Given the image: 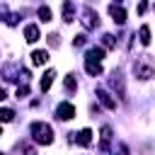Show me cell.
I'll return each mask as SVG.
<instances>
[{
    "mask_svg": "<svg viewBox=\"0 0 155 155\" xmlns=\"http://www.w3.org/2000/svg\"><path fill=\"white\" fill-rule=\"evenodd\" d=\"M133 73H136V78H140V80L155 78V63L150 61V56H138L136 63H133Z\"/></svg>",
    "mask_w": 155,
    "mask_h": 155,
    "instance_id": "6da1fadb",
    "label": "cell"
},
{
    "mask_svg": "<svg viewBox=\"0 0 155 155\" xmlns=\"http://www.w3.org/2000/svg\"><path fill=\"white\" fill-rule=\"evenodd\" d=\"M31 136H34V140L41 143V145L53 143V131H51V126L44 124V121H34V124H31Z\"/></svg>",
    "mask_w": 155,
    "mask_h": 155,
    "instance_id": "7a4b0ae2",
    "label": "cell"
},
{
    "mask_svg": "<svg viewBox=\"0 0 155 155\" xmlns=\"http://www.w3.org/2000/svg\"><path fill=\"white\" fill-rule=\"evenodd\" d=\"M58 116H61L63 121H68V119H73V116H75V107H73V104H68V102H63V104H58Z\"/></svg>",
    "mask_w": 155,
    "mask_h": 155,
    "instance_id": "3957f363",
    "label": "cell"
},
{
    "mask_svg": "<svg viewBox=\"0 0 155 155\" xmlns=\"http://www.w3.org/2000/svg\"><path fill=\"white\" fill-rule=\"evenodd\" d=\"M109 12H111L114 22H119V24L126 22V12H124V7H119V5H109Z\"/></svg>",
    "mask_w": 155,
    "mask_h": 155,
    "instance_id": "277c9868",
    "label": "cell"
},
{
    "mask_svg": "<svg viewBox=\"0 0 155 155\" xmlns=\"http://www.w3.org/2000/svg\"><path fill=\"white\" fill-rule=\"evenodd\" d=\"M39 36H41V34H39V27H36V24H29V27L24 29V39H27L29 44L39 41Z\"/></svg>",
    "mask_w": 155,
    "mask_h": 155,
    "instance_id": "5b68a950",
    "label": "cell"
},
{
    "mask_svg": "<svg viewBox=\"0 0 155 155\" xmlns=\"http://www.w3.org/2000/svg\"><path fill=\"white\" fill-rule=\"evenodd\" d=\"M97 97L102 99V104H104L107 109H116V102L109 97V92H104V90H97Z\"/></svg>",
    "mask_w": 155,
    "mask_h": 155,
    "instance_id": "8992f818",
    "label": "cell"
},
{
    "mask_svg": "<svg viewBox=\"0 0 155 155\" xmlns=\"http://www.w3.org/2000/svg\"><path fill=\"white\" fill-rule=\"evenodd\" d=\"M78 143H80V145H85V148H87V145H90V143H92V131H90V128H82V131H80V133H78Z\"/></svg>",
    "mask_w": 155,
    "mask_h": 155,
    "instance_id": "52a82bcc",
    "label": "cell"
},
{
    "mask_svg": "<svg viewBox=\"0 0 155 155\" xmlns=\"http://www.w3.org/2000/svg\"><path fill=\"white\" fill-rule=\"evenodd\" d=\"M31 61H34V65H44V63L48 61V53H46V51H34V53H31Z\"/></svg>",
    "mask_w": 155,
    "mask_h": 155,
    "instance_id": "ba28073f",
    "label": "cell"
},
{
    "mask_svg": "<svg viewBox=\"0 0 155 155\" xmlns=\"http://www.w3.org/2000/svg\"><path fill=\"white\" fill-rule=\"evenodd\" d=\"M102 58H104V48H97V46H94V48H90V53H87V61H97V63H99Z\"/></svg>",
    "mask_w": 155,
    "mask_h": 155,
    "instance_id": "9c48e42d",
    "label": "cell"
},
{
    "mask_svg": "<svg viewBox=\"0 0 155 155\" xmlns=\"http://www.w3.org/2000/svg\"><path fill=\"white\" fill-rule=\"evenodd\" d=\"M85 68H87L90 75H99V73H102V65H99L97 61H85Z\"/></svg>",
    "mask_w": 155,
    "mask_h": 155,
    "instance_id": "30bf717a",
    "label": "cell"
},
{
    "mask_svg": "<svg viewBox=\"0 0 155 155\" xmlns=\"http://www.w3.org/2000/svg\"><path fill=\"white\" fill-rule=\"evenodd\" d=\"M138 36H140V44H145V46H148V44H150V27H148V24H143V27H140V31H138Z\"/></svg>",
    "mask_w": 155,
    "mask_h": 155,
    "instance_id": "8fae6325",
    "label": "cell"
},
{
    "mask_svg": "<svg viewBox=\"0 0 155 155\" xmlns=\"http://www.w3.org/2000/svg\"><path fill=\"white\" fill-rule=\"evenodd\" d=\"M51 82H53V70H48V73H46V75L41 78V90H44V92H48Z\"/></svg>",
    "mask_w": 155,
    "mask_h": 155,
    "instance_id": "7c38bea8",
    "label": "cell"
},
{
    "mask_svg": "<svg viewBox=\"0 0 155 155\" xmlns=\"http://www.w3.org/2000/svg\"><path fill=\"white\" fill-rule=\"evenodd\" d=\"M39 17H41V22H51V10L44 5V7H39Z\"/></svg>",
    "mask_w": 155,
    "mask_h": 155,
    "instance_id": "4fadbf2b",
    "label": "cell"
},
{
    "mask_svg": "<svg viewBox=\"0 0 155 155\" xmlns=\"http://www.w3.org/2000/svg\"><path fill=\"white\" fill-rule=\"evenodd\" d=\"M63 17H65V22H73V5L70 2L63 5Z\"/></svg>",
    "mask_w": 155,
    "mask_h": 155,
    "instance_id": "5bb4252c",
    "label": "cell"
},
{
    "mask_svg": "<svg viewBox=\"0 0 155 155\" xmlns=\"http://www.w3.org/2000/svg\"><path fill=\"white\" fill-rule=\"evenodd\" d=\"M12 116H15L12 109H0V121H12Z\"/></svg>",
    "mask_w": 155,
    "mask_h": 155,
    "instance_id": "9a60e30c",
    "label": "cell"
},
{
    "mask_svg": "<svg viewBox=\"0 0 155 155\" xmlns=\"http://www.w3.org/2000/svg\"><path fill=\"white\" fill-rule=\"evenodd\" d=\"M65 87H68V90H75V78H73V75L65 78Z\"/></svg>",
    "mask_w": 155,
    "mask_h": 155,
    "instance_id": "2e32d148",
    "label": "cell"
},
{
    "mask_svg": "<svg viewBox=\"0 0 155 155\" xmlns=\"http://www.w3.org/2000/svg\"><path fill=\"white\" fill-rule=\"evenodd\" d=\"M2 99H5V90H0V102H2Z\"/></svg>",
    "mask_w": 155,
    "mask_h": 155,
    "instance_id": "e0dca14e",
    "label": "cell"
},
{
    "mask_svg": "<svg viewBox=\"0 0 155 155\" xmlns=\"http://www.w3.org/2000/svg\"><path fill=\"white\" fill-rule=\"evenodd\" d=\"M0 136H2V128H0Z\"/></svg>",
    "mask_w": 155,
    "mask_h": 155,
    "instance_id": "ac0fdd59",
    "label": "cell"
}]
</instances>
